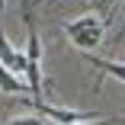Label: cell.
Returning <instances> with one entry per match:
<instances>
[{
  "instance_id": "cell-1",
  "label": "cell",
  "mask_w": 125,
  "mask_h": 125,
  "mask_svg": "<svg viewBox=\"0 0 125 125\" xmlns=\"http://www.w3.org/2000/svg\"><path fill=\"white\" fill-rule=\"evenodd\" d=\"M103 29H106V19H103V16H93V13L64 22V32H67L71 45L80 48L83 55H87V52H96V45L103 42Z\"/></svg>"
},
{
  "instance_id": "cell-2",
  "label": "cell",
  "mask_w": 125,
  "mask_h": 125,
  "mask_svg": "<svg viewBox=\"0 0 125 125\" xmlns=\"http://www.w3.org/2000/svg\"><path fill=\"white\" fill-rule=\"evenodd\" d=\"M22 19H26V58H29V74H26V80H29V93L39 99L42 96V45H39V32H35V19L29 10H22Z\"/></svg>"
},
{
  "instance_id": "cell-3",
  "label": "cell",
  "mask_w": 125,
  "mask_h": 125,
  "mask_svg": "<svg viewBox=\"0 0 125 125\" xmlns=\"http://www.w3.org/2000/svg\"><path fill=\"white\" fill-rule=\"evenodd\" d=\"M19 106H22V109H32V112H39V115H48V119H55L58 125H77V122H90V119H96V112L61 109V106H52V103H45V99H26V96H19Z\"/></svg>"
},
{
  "instance_id": "cell-4",
  "label": "cell",
  "mask_w": 125,
  "mask_h": 125,
  "mask_svg": "<svg viewBox=\"0 0 125 125\" xmlns=\"http://www.w3.org/2000/svg\"><path fill=\"white\" fill-rule=\"evenodd\" d=\"M22 90H29L26 77L13 74L3 61H0V93H3V96H22Z\"/></svg>"
},
{
  "instance_id": "cell-5",
  "label": "cell",
  "mask_w": 125,
  "mask_h": 125,
  "mask_svg": "<svg viewBox=\"0 0 125 125\" xmlns=\"http://www.w3.org/2000/svg\"><path fill=\"white\" fill-rule=\"evenodd\" d=\"M83 58H87V64H93L96 71H106V74H112V77H119V80L125 83V61H106V58H96L93 52H87Z\"/></svg>"
},
{
  "instance_id": "cell-6",
  "label": "cell",
  "mask_w": 125,
  "mask_h": 125,
  "mask_svg": "<svg viewBox=\"0 0 125 125\" xmlns=\"http://www.w3.org/2000/svg\"><path fill=\"white\" fill-rule=\"evenodd\" d=\"M112 7H115V0H90V10H93V13H99L103 19H109V16H112Z\"/></svg>"
},
{
  "instance_id": "cell-7",
  "label": "cell",
  "mask_w": 125,
  "mask_h": 125,
  "mask_svg": "<svg viewBox=\"0 0 125 125\" xmlns=\"http://www.w3.org/2000/svg\"><path fill=\"white\" fill-rule=\"evenodd\" d=\"M77 125H125V119L112 115V119H90V122H77Z\"/></svg>"
},
{
  "instance_id": "cell-8",
  "label": "cell",
  "mask_w": 125,
  "mask_h": 125,
  "mask_svg": "<svg viewBox=\"0 0 125 125\" xmlns=\"http://www.w3.org/2000/svg\"><path fill=\"white\" fill-rule=\"evenodd\" d=\"M7 125H45V122L35 119V115H16V119H10Z\"/></svg>"
},
{
  "instance_id": "cell-9",
  "label": "cell",
  "mask_w": 125,
  "mask_h": 125,
  "mask_svg": "<svg viewBox=\"0 0 125 125\" xmlns=\"http://www.w3.org/2000/svg\"><path fill=\"white\" fill-rule=\"evenodd\" d=\"M0 13H3V0H0Z\"/></svg>"
},
{
  "instance_id": "cell-10",
  "label": "cell",
  "mask_w": 125,
  "mask_h": 125,
  "mask_svg": "<svg viewBox=\"0 0 125 125\" xmlns=\"http://www.w3.org/2000/svg\"><path fill=\"white\" fill-rule=\"evenodd\" d=\"M122 32H125V22H122Z\"/></svg>"
}]
</instances>
